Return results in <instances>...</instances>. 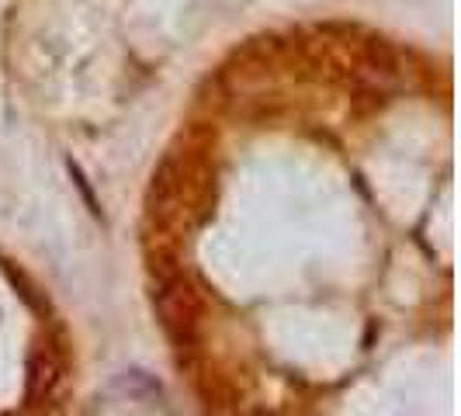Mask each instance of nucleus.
<instances>
[{"instance_id":"3","label":"nucleus","mask_w":461,"mask_h":416,"mask_svg":"<svg viewBox=\"0 0 461 416\" xmlns=\"http://www.w3.org/2000/svg\"><path fill=\"white\" fill-rule=\"evenodd\" d=\"M69 174H73V181H77V187H80V194H84V202H87V208H91V215H101V208H97V202H94L91 187H87V181H84L80 167H73V163H69Z\"/></svg>"},{"instance_id":"2","label":"nucleus","mask_w":461,"mask_h":416,"mask_svg":"<svg viewBox=\"0 0 461 416\" xmlns=\"http://www.w3.org/2000/svg\"><path fill=\"white\" fill-rule=\"evenodd\" d=\"M59 378H63V361H59L52 350L35 354V357L28 361V399H32V402L46 399V395L56 389Z\"/></svg>"},{"instance_id":"1","label":"nucleus","mask_w":461,"mask_h":416,"mask_svg":"<svg viewBox=\"0 0 461 416\" xmlns=\"http://www.w3.org/2000/svg\"><path fill=\"white\" fill-rule=\"evenodd\" d=\"M153 309H157L160 326L167 330V337L174 344H187L194 337V326H198V316H202V299L187 288L185 281H177V277L163 281L160 288L153 292Z\"/></svg>"}]
</instances>
